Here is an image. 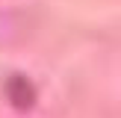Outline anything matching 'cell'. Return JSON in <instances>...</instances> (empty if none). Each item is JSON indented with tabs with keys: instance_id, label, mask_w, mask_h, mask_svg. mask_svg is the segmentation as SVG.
Listing matches in <instances>:
<instances>
[{
	"instance_id": "6da1fadb",
	"label": "cell",
	"mask_w": 121,
	"mask_h": 118,
	"mask_svg": "<svg viewBox=\"0 0 121 118\" xmlns=\"http://www.w3.org/2000/svg\"><path fill=\"white\" fill-rule=\"evenodd\" d=\"M6 94H9V103L15 109H30L35 103V88L27 77H12L6 83Z\"/></svg>"
}]
</instances>
